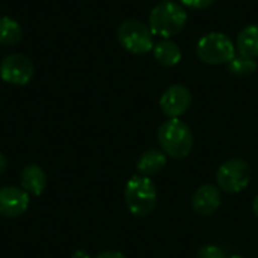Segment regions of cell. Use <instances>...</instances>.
Segmentation results:
<instances>
[{"label":"cell","mask_w":258,"mask_h":258,"mask_svg":"<svg viewBox=\"0 0 258 258\" xmlns=\"http://www.w3.org/2000/svg\"><path fill=\"white\" fill-rule=\"evenodd\" d=\"M157 141L163 153L172 159H184L194 148V133L180 118H169L157 130Z\"/></svg>","instance_id":"6da1fadb"},{"label":"cell","mask_w":258,"mask_h":258,"mask_svg":"<svg viewBox=\"0 0 258 258\" xmlns=\"http://www.w3.org/2000/svg\"><path fill=\"white\" fill-rule=\"evenodd\" d=\"M148 23V27L153 35H159L163 39H169L184 29L187 23V12L180 3L160 2L150 12Z\"/></svg>","instance_id":"7a4b0ae2"},{"label":"cell","mask_w":258,"mask_h":258,"mask_svg":"<svg viewBox=\"0 0 258 258\" xmlns=\"http://www.w3.org/2000/svg\"><path fill=\"white\" fill-rule=\"evenodd\" d=\"M124 201L133 216H148L157 204V189L153 180L144 175L132 177L125 184Z\"/></svg>","instance_id":"3957f363"},{"label":"cell","mask_w":258,"mask_h":258,"mask_svg":"<svg viewBox=\"0 0 258 258\" xmlns=\"http://www.w3.org/2000/svg\"><path fill=\"white\" fill-rule=\"evenodd\" d=\"M198 59L210 65L230 63L236 57V47L230 36L221 32L206 33L197 44Z\"/></svg>","instance_id":"277c9868"},{"label":"cell","mask_w":258,"mask_h":258,"mask_svg":"<svg viewBox=\"0 0 258 258\" xmlns=\"http://www.w3.org/2000/svg\"><path fill=\"white\" fill-rule=\"evenodd\" d=\"M118 41L119 44L133 54L150 53L154 47L153 33L148 24L141 20H125L118 27Z\"/></svg>","instance_id":"5b68a950"},{"label":"cell","mask_w":258,"mask_h":258,"mask_svg":"<svg viewBox=\"0 0 258 258\" xmlns=\"http://www.w3.org/2000/svg\"><path fill=\"white\" fill-rule=\"evenodd\" d=\"M252 178L251 166L242 159H231L222 163L216 172L219 189L227 194H239L248 187Z\"/></svg>","instance_id":"8992f818"},{"label":"cell","mask_w":258,"mask_h":258,"mask_svg":"<svg viewBox=\"0 0 258 258\" xmlns=\"http://www.w3.org/2000/svg\"><path fill=\"white\" fill-rule=\"evenodd\" d=\"M35 76V65L23 53H11L0 62V79L15 86L27 85Z\"/></svg>","instance_id":"52a82bcc"},{"label":"cell","mask_w":258,"mask_h":258,"mask_svg":"<svg viewBox=\"0 0 258 258\" xmlns=\"http://www.w3.org/2000/svg\"><path fill=\"white\" fill-rule=\"evenodd\" d=\"M160 109L168 118H180L192 104V94L184 85H171L160 97Z\"/></svg>","instance_id":"ba28073f"},{"label":"cell","mask_w":258,"mask_h":258,"mask_svg":"<svg viewBox=\"0 0 258 258\" xmlns=\"http://www.w3.org/2000/svg\"><path fill=\"white\" fill-rule=\"evenodd\" d=\"M30 206V197L18 186L0 187V216L18 218L23 216Z\"/></svg>","instance_id":"9c48e42d"},{"label":"cell","mask_w":258,"mask_h":258,"mask_svg":"<svg viewBox=\"0 0 258 258\" xmlns=\"http://www.w3.org/2000/svg\"><path fill=\"white\" fill-rule=\"evenodd\" d=\"M221 190L213 184H203L192 197V209L201 216H210L221 207Z\"/></svg>","instance_id":"30bf717a"},{"label":"cell","mask_w":258,"mask_h":258,"mask_svg":"<svg viewBox=\"0 0 258 258\" xmlns=\"http://www.w3.org/2000/svg\"><path fill=\"white\" fill-rule=\"evenodd\" d=\"M20 183H21V189L29 197L36 198V197H41L45 190L47 175L39 165L30 163L23 168L21 175H20Z\"/></svg>","instance_id":"8fae6325"},{"label":"cell","mask_w":258,"mask_h":258,"mask_svg":"<svg viewBox=\"0 0 258 258\" xmlns=\"http://www.w3.org/2000/svg\"><path fill=\"white\" fill-rule=\"evenodd\" d=\"M166 154L160 150H148L145 151L136 162V169L139 175L153 177L159 174L166 166Z\"/></svg>","instance_id":"7c38bea8"},{"label":"cell","mask_w":258,"mask_h":258,"mask_svg":"<svg viewBox=\"0 0 258 258\" xmlns=\"http://www.w3.org/2000/svg\"><path fill=\"white\" fill-rule=\"evenodd\" d=\"M236 50L242 57H258V26L249 24L243 27L236 38Z\"/></svg>","instance_id":"4fadbf2b"},{"label":"cell","mask_w":258,"mask_h":258,"mask_svg":"<svg viewBox=\"0 0 258 258\" xmlns=\"http://www.w3.org/2000/svg\"><path fill=\"white\" fill-rule=\"evenodd\" d=\"M153 53L156 60L163 67H174L181 60V50L171 39H162L160 42L154 44Z\"/></svg>","instance_id":"5bb4252c"},{"label":"cell","mask_w":258,"mask_h":258,"mask_svg":"<svg viewBox=\"0 0 258 258\" xmlns=\"http://www.w3.org/2000/svg\"><path fill=\"white\" fill-rule=\"evenodd\" d=\"M23 38V29L11 17H0V44L6 47L17 45Z\"/></svg>","instance_id":"9a60e30c"},{"label":"cell","mask_w":258,"mask_h":258,"mask_svg":"<svg viewBox=\"0 0 258 258\" xmlns=\"http://www.w3.org/2000/svg\"><path fill=\"white\" fill-rule=\"evenodd\" d=\"M257 62L255 59H248L242 56H236L230 63H228V71L236 76H248L257 71Z\"/></svg>","instance_id":"2e32d148"},{"label":"cell","mask_w":258,"mask_h":258,"mask_svg":"<svg viewBox=\"0 0 258 258\" xmlns=\"http://www.w3.org/2000/svg\"><path fill=\"white\" fill-rule=\"evenodd\" d=\"M198 258H225L224 251L216 245H206L198 251Z\"/></svg>","instance_id":"e0dca14e"},{"label":"cell","mask_w":258,"mask_h":258,"mask_svg":"<svg viewBox=\"0 0 258 258\" xmlns=\"http://www.w3.org/2000/svg\"><path fill=\"white\" fill-rule=\"evenodd\" d=\"M180 3L186 8H190V9H197V11H203V9H207L210 8L215 0H180Z\"/></svg>","instance_id":"ac0fdd59"},{"label":"cell","mask_w":258,"mask_h":258,"mask_svg":"<svg viewBox=\"0 0 258 258\" xmlns=\"http://www.w3.org/2000/svg\"><path fill=\"white\" fill-rule=\"evenodd\" d=\"M95 258H125V255L119 251H104Z\"/></svg>","instance_id":"d6986e66"},{"label":"cell","mask_w":258,"mask_h":258,"mask_svg":"<svg viewBox=\"0 0 258 258\" xmlns=\"http://www.w3.org/2000/svg\"><path fill=\"white\" fill-rule=\"evenodd\" d=\"M6 168H8V160H6V157L0 153V175L6 171Z\"/></svg>","instance_id":"ffe728a7"},{"label":"cell","mask_w":258,"mask_h":258,"mask_svg":"<svg viewBox=\"0 0 258 258\" xmlns=\"http://www.w3.org/2000/svg\"><path fill=\"white\" fill-rule=\"evenodd\" d=\"M71 258H91V257H89L85 251H76Z\"/></svg>","instance_id":"44dd1931"},{"label":"cell","mask_w":258,"mask_h":258,"mask_svg":"<svg viewBox=\"0 0 258 258\" xmlns=\"http://www.w3.org/2000/svg\"><path fill=\"white\" fill-rule=\"evenodd\" d=\"M252 210H254V215L258 218V195L255 197L254 203H252Z\"/></svg>","instance_id":"7402d4cb"},{"label":"cell","mask_w":258,"mask_h":258,"mask_svg":"<svg viewBox=\"0 0 258 258\" xmlns=\"http://www.w3.org/2000/svg\"><path fill=\"white\" fill-rule=\"evenodd\" d=\"M231 258H243V257H240V255H233Z\"/></svg>","instance_id":"603a6c76"},{"label":"cell","mask_w":258,"mask_h":258,"mask_svg":"<svg viewBox=\"0 0 258 258\" xmlns=\"http://www.w3.org/2000/svg\"><path fill=\"white\" fill-rule=\"evenodd\" d=\"M160 2H172V0H160Z\"/></svg>","instance_id":"cb8c5ba5"}]
</instances>
